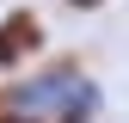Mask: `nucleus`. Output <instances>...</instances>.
Here are the masks:
<instances>
[{
	"label": "nucleus",
	"mask_w": 129,
	"mask_h": 123,
	"mask_svg": "<svg viewBox=\"0 0 129 123\" xmlns=\"http://www.w3.org/2000/svg\"><path fill=\"white\" fill-rule=\"evenodd\" d=\"M12 99H19L25 111H61L68 123H86L92 111H99V86H86L74 68H55V74H43V80L19 86Z\"/></svg>",
	"instance_id": "nucleus-1"
},
{
	"label": "nucleus",
	"mask_w": 129,
	"mask_h": 123,
	"mask_svg": "<svg viewBox=\"0 0 129 123\" xmlns=\"http://www.w3.org/2000/svg\"><path fill=\"white\" fill-rule=\"evenodd\" d=\"M31 49H43V25H37V12H6L0 19V68L6 61H19V55H31Z\"/></svg>",
	"instance_id": "nucleus-2"
},
{
	"label": "nucleus",
	"mask_w": 129,
	"mask_h": 123,
	"mask_svg": "<svg viewBox=\"0 0 129 123\" xmlns=\"http://www.w3.org/2000/svg\"><path fill=\"white\" fill-rule=\"evenodd\" d=\"M68 6H99V0H68Z\"/></svg>",
	"instance_id": "nucleus-3"
}]
</instances>
